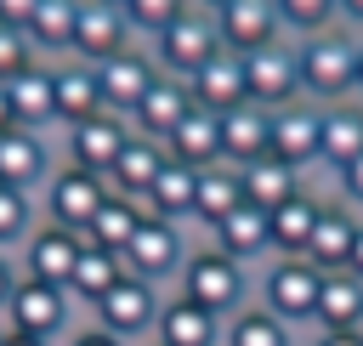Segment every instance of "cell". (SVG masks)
<instances>
[{"label": "cell", "mask_w": 363, "mask_h": 346, "mask_svg": "<svg viewBox=\"0 0 363 346\" xmlns=\"http://www.w3.org/2000/svg\"><path fill=\"white\" fill-rule=\"evenodd\" d=\"M176 295L199 301V306L216 312V318H233V312L244 306V295H250V267H238L233 255H221L216 244L199 238V244H187V255H182Z\"/></svg>", "instance_id": "obj_1"}, {"label": "cell", "mask_w": 363, "mask_h": 346, "mask_svg": "<svg viewBox=\"0 0 363 346\" xmlns=\"http://www.w3.org/2000/svg\"><path fill=\"white\" fill-rule=\"evenodd\" d=\"M147 51H153V62H159V74H170V79H193L216 51H221V28H216V11L210 6H182L153 40H147Z\"/></svg>", "instance_id": "obj_2"}, {"label": "cell", "mask_w": 363, "mask_h": 346, "mask_svg": "<svg viewBox=\"0 0 363 346\" xmlns=\"http://www.w3.org/2000/svg\"><path fill=\"white\" fill-rule=\"evenodd\" d=\"M295 57H301V96H312V102L357 96V34L352 28L295 40Z\"/></svg>", "instance_id": "obj_3"}, {"label": "cell", "mask_w": 363, "mask_h": 346, "mask_svg": "<svg viewBox=\"0 0 363 346\" xmlns=\"http://www.w3.org/2000/svg\"><path fill=\"white\" fill-rule=\"evenodd\" d=\"M130 136H136V125H130L125 113L102 108V113H91V119L57 130V153H62V164H79V170H91V176L108 182V170H113V159L125 153Z\"/></svg>", "instance_id": "obj_4"}, {"label": "cell", "mask_w": 363, "mask_h": 346, "mask_svg": "<svg viewBox=\"0 0 363 346\" xmlns=\"http://www.w3.org/2000/svg\"><path fill=\"white\" fill-rule=\"evenodd\" d=\"M318 284H323V272L306 255H272L261 267V306L272 318H284L289 329L295 323H312L318 318Z\"/></svg>", "instance_id": "obj_5"}, {"label": "cell", "mask_w": 363, "mask_h": 346, "mask_svg": "<svg viewBox=\"0 0 363 346\" xmlns=\"http://www.w3.org/2000/svg\"><path fill=\"white\" fill-rule=\"evenodd\" d=\"M102 204H108V182L79 170V164H57L40 187V216L51 227H68V233H85Z\"/></svg>", "instance_id": "obj_6"}, {"label": "cell", "mask_w": 363, "mask_h": 346, "mask_svg": "<svg viewBox=\"0 0 363 346\" xmlns=\"http://www.w3.org/2000/svg\"><path fill=\"white\" fill-rule=\"evenodd\" d=\"M6 329L17 335H34V340H57V335H74V295L57 289V284H40V278H17L6 312H0Z\"/></svg>", "instance_id": "obj_7"}, {"label": "cell", "mask_w": 363, "mask_h": 346, "mask_svg": "<svg viewBox=\"0 0 363 346\" xmlns=\"http://www.w3.org/2000/svg\"><path fill=\"white\" fill-rule=\"evenodd\" d=\"M159 284H147V278H119L96 306H91V323H102L108 335H119V340H130V346H142L147 335H153V318H159Z\"/></svg>", "instance_id": "obj_8"}, {"label": "cell", "mask_w": 363, "mask_h": 346, "mask_svg": "<svg viewBox=\"0 0 363 346\" xmlns=\"http://www.w3.org/2000/svg\"><path fill=\"white\" fill-rule=\"evenodd\" d=\"M125 255V272L130 278H147V284H164L182 272V255H187V233L176 221H159V216H142L130 244L119 250Z\"/></svg>", "instance_id": "obj_9"}, {"label": "cell", "mask_w": 363, "mask_h": 346, "mask_svg": "<svg viewBox=\"0 0 363 346\" xmlns=\"http://www.w3.org/2000/svg\"><path fill=\"white\" fill-rule=\"evenodd\" d=\"M244 85H250V102L261 108H284L301 96V57H295V40H272L261 51H244Z\"/></svg>", "instance_id": "obj_10"}, {"label": "cell", "mask_w": 363, "mask_h": 346, "mask_svg": "<svg viewBox=\"0 0 363 346\" xmlns=\"http://www.w3.org/2000/svg\"><path fill=\"white\" fill-rule=\"evenodd\" d=\"M153 79H159V62H153V51H147V40H136V45H125V51H113V57H102L96 62V85H102V108H113V113H136V102L153 91Z\"/></svg>", "instance_id": "obj_11"}, {"label": "cell", "mask_w": 363, "mask_h": 346, "mask_svg": "<svg viewBox=\"0 0 363 346\" xmlns=\"http://www.w3.org/2000/svg\"><path fill=\"white\" fill-rule=\"evenodd\" d=\"M57 164H62V153H57V136L51 130H23V125L0 130V187L40 193Z\"/></svg>", "instance_id": "obj_12"}, {"label": "cell", "mask_w": 363, "mask_h": 346, "mask_svg": "<svg viewBox=\"0 0 363 346\" xmlns=\"http://www.w3.org/2000/svg\"><path fill=\"white\" fill-rule=\"evenodd\" d=\"M136 40H142V34L130 28L125 6H113V0H79V11H74V45H68V57L102 62V57H113V51L136 45Z\"/></svg>", "instance_id": "obj_13"}, {"label": "cell", "mask_w": 363, "mask_h": 346, "mask_svg": "<svg viewBox=\"0 0 363 346\" xmlns=\"http://www.w3.org/2000/svg\"><path fill=\"white\" fill-rule=\"evenodd\" d=\"M318 119H323V102H312V96H295V102L272 108V147L267 153L312 176L318 170Z\"/></svg>", "instance_id": "obj_14"}, {"label": "cell", "mask_w": 363, "mask_h": 346, "mask_svg": "<svg viewBox=\"0 0 363 346\" xmlns=\"http://www.w3.org/2000/svg\"><path fill=\"white\" fill-rule=\"evenodd\" d=\"M204 244H216L221 255H233L238 267H267L272 261V216L255 204H238L227 221H216L204 233Z\"/></svg>", "instance_id": "obj_15"}, {"label": "cell", "mask_w": 363, "mask_h": 346, "mask_svg": "<svg viewBox=\"0 0 363 346\" xmlns=\"http://www.w3.org/2000/svg\"><path fill=\"white\" fill-rule=\"evenodd\" d=\"M74 255H79V233L40 221V227L28 233V244L17 250V272H23V278H40V284L68 289V278H74Z\"/></svg>", "instance_id": "obj_16"}, {"label": "cell", "mask_w": 363, "mask_h": 346, "mask_svg": "<svg viewBox=\"0 0 363 346\" xmlns=\"http://www.w3.org/2000/svg\"><path fill=\"white\" fill-rule=\"evenodd\" d=\"M51 96H57V130L102 113L96 62H85V57H51Z\"/></svg>", "instance_id": "obj_17"}, {"label": "cell", "mask_w": 363, "mask_h": 346, "mask_svg": "<svg viewBox=\"0 0 363 346\" xmlns=\"http://www.w3.org/2000/svg\"><path fill=\"white\" fill-rule=\"evenodd\" d=\"M357 227H363V210L329 193V199H323V216H318V233H312V244H306V261H312L318 272H340V267L352 261Z\"/></svg>", "instance_id": "obj_18"}, {"label": "cell", "mask_w": 363, "mask_h": 346, "mask_svg": "<svg viewBox=\"0 0 363 346\" xmlns=\"http://www.w3.org/2000/svg\"><path fill=\"white\" fill-rule=\"evenodd\" d=\"M216 28H221L227 51H261V45L284 40L278 0H227V6H216Z\"/></svg>", "instance_id": "obj_19"}, {"label": "cell", "mask_w": 363, "mask_h": 346, "mask_svg": "<svg viewBox=\"0 0 363 346\" xmlns=\"http://www.w3.org/2000/svg\"><path fill=\"white\" fill-rule=\"evenodd\" d=\"M363 153V96H340V102H323V119H318V170H340Z\"/></svg>", "instance_id": "obj_20"}, {"label": "cell", "mask_w": 363, "mask_h": 346, "mask_svg": "<svg viewBox=\"0 0 363 346\" xmlns=\"http://www.w3.org/2000/svg\"><path fill=\"white\" fill-rule=\"evenodd\" d=\"M221 329H227V318L204 312V306L187 301V295H170V301L159 306L147 340H159V346H221Z\"/></svg>", "instance_id": "obj_21"}, {"label": "cell", "mask_w": 363, "mask_h": 346, "mask_svg": "<svg viewBox=\"0 0 363 346\" xmlns=\"http://www.w3.org/2000/svg\"><path fill=\"white\" fill-rule=\"evenodd\" d=\"M187 91H193V102L210 108V113H227V108L250 102V85H244V51H227V45H221V51L187 79Z\"/></svg>", "instance_id": "obj_22"}, {"label": "cell", "mask_w": 363, "mask_h": 346, "mask_svg": "<svg viewBox=\"0 0 363 346\" xmlns=\"http://www.w3.org/2000/svg\"><path fill=\"white\" fill-rule=\"evenodd\" d=\"M238 182H244V204H255V210H267V216H272L278 204H289L295 193H306V170H295V164H284V159H272V153L238 164Z\"/></svg>", "instance_id": "obj_23"}, {"label": "cell", "mask_w": 363, "mask_h": 346, "mask_svg": "<svg viewBox=\"0 0 363 346\" xmlns=\"http://www.w3.org/2000/svg\"><path fill=\"white\" fill-rule=\"evenodd\" d=\"M272 147V108L261 102H238L221 113V159L227 164H250Z\"/></svg>", "instance_id": "obj_24"}, {"label": "cell", "mask_w": 363, "mask_h": 346, "mask_svg": "<svg viewBox=\"0 0 363 346\" xmlns=\"http://www.w3.org/2000/svg\"><path fill=\"white\" fill-rule=\"evenodd\" d=\"M6 96H11V119H17L23 130H51V136H57L51 62H34V68H23L17 79H6Z\"/></svg>", "instance_id": "obj_25"}, {"label": "cell", "mask_w": 363, "mask_h": 346, "mask_svg": "<svg viewBox=\"0 0 363 346\" xmlns=\"http://www.w3.org/2000/svg\"><path fill=\"white\" fill-rule=\"evenodd\" d=\"M244 204V182H238V164H227V159H216V164H204L199 170V182H193V227H216V221H227L233 210Z\"/></svg>", "instance_id": "obj_26"}, {"label": "cell", "mask_w": 363, "mask_h": 346, "mask_svg": "<svg viewBox=\"0 0 363 346\" xmlns=\"http://www.w3.org/2000/svg\"><path fill=\"white\" fill-rule=\"evenodd\" d=\"M187 108H193V91H187L182 79L159 74V79H153V91L136 102L130 125H136V136H147V142H164V136L182 125V113H187Z\"/></svg>", "instance_id": "obj_27"}, {"label": "cell", "mask_w": 363, "mask_h": 346, "mask_svg": "<svg viewBox=\"0 0 363 346\" xmlns=\"http://www.w3.org/2000/svg\"><path fill=\"white\" fill-rule=\"evenodd\" d=\"M164 153L182 159V164H193V170L216 164V159H221V113H210V108L193 102V108L182 113V125L164 136Z\"/></svg>", "instance_id": "obj_28"}, {"label": "cell", "mask_w": 363, "mask_h": 346, "mask_svg": "<svg viewBox=\"0 0 363 346\" xmlns=\"http://www.w3.org/2000/svg\"><path fill=\"white\" fill-rule=\"evenodd\" d=\"M164 142H147V136H130L125 142V153L113 159V170H108V193H119V199H130V204H142V193L153 187V176L164 170Z\"/></svg>", "instance_id": "obj_29"}, {"label": "cell", "mask_w": 363, "mask_h": 346, "mask_svg": "<svg viewBox=\"0 0 363 346\" xmlns=\"http://www.w3.org/2000/svg\"><path fill=\"white\" fill-rule=\"evenodd\" d=\"M193 182H199V170H193V164L164 159V170H159V176H153V187L142 193V216H159V221L187 227V221H193Z\"/></svg>", "instance_id": "obj_30"}, {"label": "cell", "mask_w": 363, "mask_h": 346, "mask_svg": "<svg viewBox=\"0 0 363 346\" xmlns=\"http://www.w3.org/2000/svg\"><path fill=\"white\" fill-rule=\"evenodd\" d=\"M323 199L329 193L306 187V193H295L289 204L272 210V255H306V244L318 233V216H323Z\"/></svg>", "instance_id": "obj_31"}, {"label": "cell", "mask_w": 363, "mask_h": 346, "mask_svg": "<svg viewBox=\"0 0 363 346\" xmlns=\"http://www.w3.org/2000/svg\"><path fill=\"white\" fill-rule=\"evenodd\" d=\"M119 278H125V255H119V250H102V244H91V238H79L68 295H74L79 306H96V301H102V295H108Z\"/></svg>", "instance_id": "obj_32"}, {"label": "cell", "mask_w": 363, "mask_h": 346, "mask_svg": "<svg viewBox=\"0 0 363 346\" xmlns=\"http://www.w3.org/2000/svg\"><path fill=\"white\" fill-rule=\"evenodd\" d=\"M318 329H363V278L357 272H323L318 284Z\"/></svg>", "instance_id": "obj_33"}, {"label": "cell", "mask_w": 363, "mask_h": 346, "mask_svg": "<svg viewBox=\"0 0 363 346\" xmlns=\"http://www.w3.org/2000/svg\"><path fill=\"white\" fill-rule=\"evenodd\" d=\"M74 11H79V0H40L34 11H28V40H34V51L51 62V57H68V45H74Z\"/></svg>", "instance_id": "obj_34"}, {"label": "cell", "mask_w": 363, "mask_h": 346, "mask_svg": "<svg viewBox=\"0 0 363 346\" xmlns=\"http://www.w3.org/2000/svg\"><path fill=\"white\" fill-rule=\"evenodd\" d=\"M221 346H295V329L284 323V318H272L261 301L250 306H238L233 318H227V329H221Z\"/></svg>", "instance_id": "obj_35"}, {"label": "cell", "mask_w": 363, "mask_h": 346, "mask_svg": "<svg viewBox=\"0 0 363 346\" xmlns=\"http://www.w3.org/2000/svg\"><path fill=\"white\" fill-rule=\"evenodd\" d=\"M40 221H45V216H40V193H28V187H0V250H6V255H17Z\"/></svg>", "instance_id": "obj_36"}, {"label": "cell", "mask_w": 363, "mask_h": 346, "mask_svg": "<svg viewBox=\"0 0 363 346\" xmlns=\"http://www.w3.org/2000/svg\"><path fill=\"white\" fill-rule=\"evenodd\" d=\"M136 221H142V204H130V199L108 193V204L96 210V221H91L79 238H91V244H102V250H125V244H130V233H136Z\"/></svg>", "instance_id": "obj_37"}, {"label": "cell", "mask_w": 363, "mask_h": 346, "mask_svg": "<svg viewBox=\"0 0 363 346\" xmlns=\"http://www.w3.org/2000/svg\"><path fill=\"white\" fill-rule=\"evenodd\" d=\"M278 23L289 40H312L340 28V0H278Z\"/></svg>", "instance_id": "obj_38"}, {"label": "cell", "mask_w": 363, "mask_h": 346, "mask_svg": "<svg viewBox=\"0 0 363 346\" xmlns=\"http://www.w3.org/2000/svg\"><path fill=\"white\" fill-rule=\"evenodd\" d=\"M34 62H45V57L34 51L28 28H11V23H0V85H6V79H17L23 68H34Z\"/></svg>", "instance_id": "obj_39"}, {"label": "cell", "mask_w": 363, "mask_h": 346, "mask_svg": "<svg viewBox=\"0 0 363 346\" xmlns=\"http://www.w3.org/2000/svg\"><path fill=\"white\" fill-rule=\"evenodd\" d=\"M182 6H193V0H125V17H130V28H136L142 40H153Z\"/></svg>", "instance_id": "obj_40"}, {"label": "cell", "mask_w": 363, "mask_h": 346, "mask_svg": "<svg viewBox=\"0 0 363 346\" xmlns=\"http://www.w3.org/2000/svg\"><path fill=\"white\" fill-rule=\"evenodd\" d=\"M329 182H335V199H346V204H357V210H363V153H357L352 164H340Z\"/></svg>", "instance_id": "obj_41"}, {"label": "cell", "mask_w": 363, "mask_h": 346, "mask_svg": "<svg viewBox=\"0 0 363 346\" xmlns=\"http://www.w3.org/2000/svg\"><path fill=\"white\" fill-rule=\"evenodd\" d=\"M68 346H130V340H119V335H108L102 323H79V329L68 335Z\"/></svg>", "instance_id": "obj_42"}, {"label": "cell", "mask_w": 363, "mask_h": 346, "mask_svg": "<svg viewBox=\"0 0 363 346\" xmlns=\"http://www.w3.org/2000/svg\"><path fill=\"white\" fill-rule=\"evenodd\" d=\"M17 278H23V272H17V255H6V250H0V312H6L11 289H17Z\"/></svg>", "instance_id": "obj_43"}, {"label": "cell", "mask_w": 363, "mask_h": 346, "mask_svg": "<svg viewBox=\"0 0 363 346\" xmlns=\"http://www.w3.org/2000/svg\"><path fill=\"white\" fill-rule=\"evenodd\" d=\"M34 6H40V0H0V23H11V28H23Z\"/></svg>", "instance_id": "obj_44"}, {"label": "cell", "mask_w": 363, "mask_h": 346, "mask_svg": "<svg viewBox=\"0 0 363 346\" xmlns=\"http://www.w3.org/2000/svg\"><path fill=\"white\" fill-rule=\"evenodd\" d=\"M312 346H363V329H318Z\"/></svg>", "instance_id": "obj_45"}, {"label": "cell", "mask_w": 363, "mask_h": 346, "mask_svg": "<svg viewBox=\"0 0 363 346\" xmlns=\"http://www.w3.org/2000/svg\"><path fill=\"white\" fill-rule=\"evenodd\" d=\"M340 28L363 34V0H340Z\"/></svg>", "instance_id": "obj_46"}, {"label": "cell", "mask_w": 363, "mask_h": 346, "mask_svg": "<svg viewBox=\"0 0 363 346\" xmlns=\"http://www.w3.org/2000/svg\"><path fill=\"white\" fill-rule=\"evenodd\" d=\"M0 346H51V340H34V335H17V329H6V335H0Z\"/></svg>", "instance_id": "obj_47"}, {"label": "cell", "mask_w": 363, "mask_h": 346, "mask_svg": "<svg viewBox=\"0 0 363 346\" xmlns=\"http://www.w3.org/2000/svg\"><path fill=\"white\" fill-rule=\"evenodd\" d=\"M346 272H357V278H363V227H357V244H352V261H346Z\"/></svg>", "instance_id": "obj_48"}, {"label": "cell", "mask_w": 363, "mask_h": 346, "mask_svg": "<svg viewBox=\"0 0 363 346\" xmlns=\"http://www.w3.org/2000/svg\"><path fill=\"white\" fill-rule=\"evenodd\" d=\"M17 119H11V96H6V85H0V130H11Z\"/></svg>", "instance_id": "obj_49"}, {"label": "cell", "mask_w": 363, "mask_h": 346, "mask_svg": "<svg viewBox=\"0 0 363 346\" xmlns=\"http://www.w3.org/2000/svg\"><path fill=\"white\" fill-rule=\"evenodd\" d=\"M357 96H363V34H357Z\"/></svg>", "instance_id": "obj_50"}, {"label": "cell", "mask_w": 363, "mask_h": 346, "mask_svg": "<svg viewBox=\"0 0 363 346\" xmlns=\"http://www.w3.org/2000/svg\"><path fill=\"white\" fill-rule=\"evenodd\" d=\"M199 6H210V11H216V6H227V0H199Z\"/></svg>", "instance_id": "obj_51"}, {"label": "cell", "mask_w": 363, "mask_h": 346, "mask_svg": "<svg viewBox=\"0 0 363 346\" xmlns=\"http://www.w3.org/2000/svg\"><path fill=\"white\" fill-rule=\"evenodd\" d=\"M142 346H159V340H142Z\"/></svg>", "instance_id": "obj_52"}, {"label": "cell", "mask_w": 363, "mask_h": 346, "mask_svg": "<svg viewBox=\"0 0 363 346\" xmlns=\"http://www.w3.org/2000/svg\"><path fill=\"white\" fill-rule=\"evenodd\" d=\"M113 6H125V0H113Z\"/></svg>", "instance_id": "obj_53"}, {"label": "cell", "mask_w": 363, "mask_h": 346, "mask_svg": "<svg viewBox=\"0 0 363 346\" xmlns=\"http://www.w3.org/2000/svg\"><path fill=\"white\" fill-rule=\"evenodd\" d=\"M0 335H6V323H0Z\"/></svg>", "instance_id": "obj_54"}]
</instances>
